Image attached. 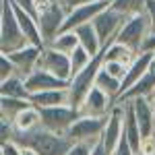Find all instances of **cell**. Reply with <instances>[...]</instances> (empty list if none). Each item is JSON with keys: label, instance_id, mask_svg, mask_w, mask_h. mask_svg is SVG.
I'll list each match as a JSON object with an SVG mask.
<instances>
[{"label": "cell", "instance_id": "16", "mask_svg": "<svg viewBox=\"0 0 155 155\" xmlns=\"http://www.w3.org/2000/svg\"><path fill=\"white\" fill-rule=\"evenodd\" d=\"M155 62V52H139L137 54V58L132 60V64L128 66V72H126V77L122 79V93L124 91H128L132 85L137 83L141 77H143L145 72L151 68V64ZM120 93V95H122Z\"/></svg>", "mask_w": 155, "mask_h": 155}, {"label": "cell", "instance_id": "38", "mask_svg": "<svg viewBox=\"0 0 155 155\" xmlns=\"http://www.w3.org/2000/svg\"><path fill=\"white\" fill-rule=\"evenodd\" d=\"M91 155H110V151L106 149L104 141H97V143L93 145V149H91Z\"/></svg>", "mask_w": 155, "mask_h": 155}, {"label": "cell", "instance_id": "6", "mask_svg": "<svg viewBox=\"0 0 155 155\" xmlns=\"http://www.w3.org/2000/svg\"><path fill=\"white\" fill-rule=\"evenodd\" d=\"M107 124V116H79L71 128L66 130V137L72 143H97L101 141L104 128Z\"/></svg>", "mask_w": 155, "mask_h": 155}, {"label": "cell", "instance_id": "7", "mask_svg": "<svg viewBox=\"0 0 155 155\" xmlns=\"http://www.w3.org/2000/svg\"><path fill=\"white\" fill-rule=\"evenodd\" d=\"M81 116V112L72 106H54V107H41V126L54 132H62L74 124V120Z\"/></svg>", "mask_w": 155, "mask_h": 155}, {"label": "cell", "instance_id": "32", "mask_svg": "<svg viewBox=\"0 0 155 155\" xmlns=\"http://www.w3.org/2000/svg\"><path fill=\"white\" fill-rule=\"evenodd\" d=\"M15 4L17 6H21L25 12H29V15H33V17H39V0H15Z\"/></svg>", "mask_w": 155, "mask_h": 155}, {"label": "cell", "instance_id": "3", "mask_svg": "<svg viewBox=\"0 0 155 155\" xmlns=\"http://www.w3.org/2000/svg\"><path fill=\"white\" fill-rule=\"evenodd\" d=\"M101 64H104V50L97 56H93L91 64L87 68H83V71L77 72V74H72L71 83H68V93H71V106L72 107L79 110V106L83 104L87 93L95 85V77H97V72H99V68H101Z\"/></svg>", "mask_w": 155, "mask_h": 155}, {"label": "cell", "instance_id": "14", "mask_svg": "<svg viewBox=\"0 0 155 155\" xmlns=\"http://www.w3.org/2000/svg\"><path fill=\"white\" fill-rule=\"evenodd\" d=\"M132 107H134V114H137V120L141 124V130H143V137H151L155 132V104L153 97H132Z\"/></svg>", "mask_w": 155, "mask_h": 155}, {"label": "cell", "instance_id": "10", "mask_svg": "<svg viewBox=\"0 0 155 155\" xmlns=\"http://www.w3.org/2000/svg\"><path fill=\"white\" fill-rule=\"evenodd\" d=\"M124 112H126V104L118 99L112 107V112L107 114V124L104 128L101 141H104V145H106V149L110 153L116 149V145L120 143V139L124 134Z\"/></svg>", "mask_w": 155, "mask_h": 155}, {"label": "cell", "instance_id": "31", "mask_svg": "<svg viewBox=\"0 0 155 155\" xmlns=\"http://www.w3.org/2000/svg\"><path fill=\"white\" fill-rule=\"evenodd\" d=\"M12 134H15V124L6 118H0V143L12 141Z\"/></svg>", "mask_w": 155, "mask_h": 155}, {"label": "cell", "instance_id": "9", "mask_svg": "<svg viewBox=\"0 0 155 155\" xmlns=\"http://www.w3.org/2000/svg\"><path fill=\"white\" fill-rule=\"evenodd\" d=\"M126 19H128V17H124V15L118 12L116 8L107 6V8H104V11L91 21L93 27H95V31H97V35H99V39H101V44H104V48H106L110 41L116 39L120 27L126 23Z\"/></svg>", "mask_w": 155, "mask_h": 155}, {"label": "cell", "instance_id": "42", "mask_svg": "<svg viewBox=\"0 0 155 155\" xmlns=\"http://www.w3.org/2000/svg\"><path fill=\"white\" fill-rule=\"evenodd\" d=\"M137 155H141V153H137Z\"/></svg>", "mask_w": 155, "mask_h": 155}, {"label": "cell", "instance_id": "28", "mask_svg": "<svg viewBox=\"0 0 155 155\" xmlns=\"http://www.w3.org/2000/svg\"><path fill=\"white\" fill-rule=\"evenodd\" d=\"M91 60H93V56L87 52V50L79 44L77 48L71 52V66H72V74H77V72H81L83 68H87L89 64H91ZM72 79V77H71Z\"/></svg>", "mask_w": 155, "mask_h": 155}, {"label": "cell", "instance_id": "29", "mask_svg": "<svg viewBox=\"0 0 155 155\" xmlns=\"http://www.w3.org/2000/svg\"><path fill=\"white\" fill-rule=\"evenodd\" d=\"M101 68L106 72H110L112 77H116V79H124L126 77V72H128V66L126 64H122V62H116V60H104V64H101Z\"/></svg>", "mask_w": 155, "mask_h": 155}, {"label": "cell", "instance_id": "40", "mask_svg": "<svg viewBox=\"0 0 155 155\" xmlns=\"http://www.w3.org/2000/svg\"><path fill=\"white\" fill-rule=\"evenodd\" d=\"M21 155H39V153H37L33 147H27L25 145V147H21Z\"/></svg>", "mask_w": 155, "mask_h": 155}, {"label": "cell", "instance_id": "25", "mask_svg": "<svg viewBox=\"0 0 155 155\" xmlns=\"http://www.w3.org/2000/svg\"><path fill=\"white\" fill-rule=\"evenodd\" d=\"M95 85L99 87V89H104L107 95L114 97V99H118L120 93H122V81H120V79H116V77H112V74H110V72H106L104 68H99V72H97Z\"/></svg>", "mask_w": 155, "mask_h": 155}, {"label": "cell", "instance_id": "24", "mask_svg": "<svg viewBox=\"0 0 155 155\" xmlns=\"http://www.w3.org/2000/svg\"><path fill=\"white\" fill-rule=\"evenodd\" d=\"M31 106L29 99H21V97H8V95H0V118L15 120L25 107Z\"/></svg>", "mask_w": 155, "mask_h": 155}, {"label": "cell", "instance_id": "20", "mask_svg": "<svg viewBox=\"0 0 155 155\" xmlns=\"http://www.w3.org/2000/svg\"><path fill=\"white\" fill-rule=\"evenodd\" d=\"M74 31H77V35H79V44H81L91 56H97V54L104 50V44H101V39H99V35H97L93 23L79 25Z\"/></svg>", "mask_w": 155, "mask_h": 155}, {"label": "cell", "instance_id": "33", "mask_svg": "<svg viewBox=\"0 0 155 155\" xmlns=\"http://www.w3.org/2000/svg\"><path fill=\"white\" fill-rule=\"evenodd\" d=\"M110 155H137V151L130 147V143H128V139L122 134V139H120V143L116 145V149L112 151Z\"/></svg>", "mask_w": 155, "mask_h": 155}, {"label": "cell", "instance_id": "36", "mask_svg": "<svg viewBox=\"0 0 155 155\" xmlns=\"http://www.w3.org/2000/svg\"><path fill=\"white\" fill-rule=\"evenodd\" d=\"M89 2H95V0H60V4L66 8V12L77 8V6H81V4H89Z\"/></svg>", "mask_w": 155, "mask_h": 155}, {"label": "cell", "instance_id": "1", "mask_svg": "<svg viewBox=\"0 0 155 155\" xmlns=\"http://www.w3.org/2000/svg\"><path fill=\"white\" fill-rule=\"evenodd\" d=\"M12 141L19 143L21 147H33L39 155H66L68 149L72 147V141L62 134V132H54L48 130L44 126H39L31 132H19L15 130Z\"/></svg>", "mask_w": 155, "mask_h": 155}, {"label": "cell", "instance_id": "11", "mask_svg": "<svg viewBox=\"0 0 155 155\" xmlns=\"http://www.w3.org/2000/svg\"><path fill=\"white\" fill-rule=\"evenodd\" d=\"M116 101L118 99L110 97L104 89H99L97 85H93L91 91L87 93V97L83 99V104L79 106V112L83 116H107Z\"/></svg>", "mask_w": 155, "mask_h": 155}, {"label": "cell", "instance_id": "34", "mask_svg": "<svg viewBox=\"0 0 155 155\" xmlns=\"http://www.w3.org/2000/svg\"><path fill=\"white\" fill-rule=\"evenodd\" d=\"M93 145L95 143H72V147L68 149L66 155H91Z\"/></svg>", "mask_w": 155, "mask_h": 155}, {"label": "cell", "instance_id": "27", "mask_svg": "<svg viewBox=\"0 0 155 155\" xmlns=\"http://www.w3.org/2000/svg\"><path fill=\"white\" fill-rule=\"evenodd\" d=\"M110 6L116 8L118 12H122L124 17H134V15L145 12V8H147V0H112Z\"/></svg>", "mask_w": 155, "mask_h": 155}, {"label": "cell", "instance_id": "39", "mask_svg": "<svg viewBox=\"0 0 155 155\" xmlns=\"http://www.w3.org/2000/svg\"><path fill=\"white\" fill-rule=\"evenodd\" d=\"M143 50L145 52H155V33H149V37L145 39V44H143Z\"/></svg>", "mask_w": 155, "mask_h": 155}, {"label": "cell", "instance_id": "17", "mask_svg": "<svg viewBox=\"0 0 155 155\" xmlns=\"http://www.w3.org/2000/svg\"><path fill=\"white\" fill-rule=\"evenodd\" d=\"M29 101L35 107H54V106H71V93L68 87L64 89H46V91H35L31 93Z\"/></svg>", "mask_w": 155, "mask_h": 155}, {"label": "cell", "instance_id": "23", "mask_svg": "<svg viewBox=\"0 0 155 155\" xmlns=\"http://www.w3.org/2000/svg\"><path fill=\"white\" fill-rule=\"evenodd\" d=\"M0 95H8V97H21V99H29L31 93L27 89V83L21 74H12L8 79L0 81Z\"/></svg>", "mask_w": 155, "mask_h": 155}, {"label": "cell", "instance_id": "21", "mask_svg": "<svg viewBox=\"0 0 155 155\" xmlns=\"http://www.w3.org/2000/svg\"><path fill=\"white\" fill-rule=\"evenodd\" d=\"M12 124H15V130H19V132H31V130H35V128L41 126V110L31 104V106L25 107L23 112L12 120Z\"/></svg>", "mask_w": 155, "mask_h": 155}, {"label": "cell", "instance_id": "15", "mask_svg": "<svg viewBox=\"0 0 155 155\" xmlns=\"http://www.w3.org/2000/svg\"><path fill=\"white\" fill-rule=\"evenodd\" d=\"M25 83H27L29 93H35V91H46V89H64V87H68L71 81H64L44 68H35L25 79Z\"/></svg>", "mask_w": 155, "mask_h": 155}, {"label": "cell", "instance_id": "19", "mask_svg": "<svg viewBox=\"0 0 155 155\" xmlns=\"http://www.w3.org/2000/svg\"><path fill=\"white\" fill-rule=\"evenodd\" d=\"M155 91V62L151 64V68L145 72L143 77L132 85L128 91H124L118 99H132V97H141V95H147L151 97Z\"/></svg>", "mask_w": 155, "mask_h": 155}, {"label": "cell", "instance_id": "5", "mask_svg": "<svg viewBox=\"0 0 155 155\" xmlns=\"http://www.w3.org/2000/svg\"><path fill=\"white\" fill-rule=\"evenodd\" d=\"M151 33V21L147 17V12H141V15H134V17H128L126 23L120 27L116 39L126 44L128 48H132L137 54L143 50L145 39Z\"/></svg>", "mask_w": 155, "mask_h": 155}, {"label": "cell", "instance_id": "35", "mask_svg": "<svg viewBox=\"0 0 155 155\" xmlns=\"http://www.w3.org/2000/svg\"><path fill=\"white\" fill-rule=\"evenodd\" d=\"M0 155H21V145L15 141L0 143Z\"/></svg>", "mask_w": 155, "mask_h": 155}, {"label": "cell", "instance_id": "2", "mask_svg": "<svg viewBox=\"0 0 155 155\" xmlns=\"http://www.w3.org/2000/svg\"><path fill=\"white\" fill-rule=\"evenodd\" d=\"M27 44H29V39L19 25L12 0H2V4H0V52L11 54V52L25 48Z\"/></svg>", "mask_w": 155, "mask_h": 155}, {"label": "cell", "instance_id": "18", "mask_svg": "<svg viewBox=\"0 0 155 155\" xmlns=\"http://www.w3.org/2000/svg\"><path fill=\"white\" fill-rule=\"evenodd\" d=\"M126 104V112H124V137L128 139L130 147L139 153L141 149V143H143V130H141V124L137 120V114H134V107H132V101L130 99H120Z\"/></svg>", "mask_w": 155, "mask_h": 155}, {"label": "cell", "instance_id": "4", "mask_svg": "<svg viewBox=\"0 0 155 155\" xmlns=\"http://www.w3.org/2000/svg\"><path fill=\"white\" fill-rule=\"evenodd\" d=\"M66 15L68 12L60 4V0H39L37 23H39V29H41V35L46 39V44L52 41L62 31L64 21H66Z\"/></svg>", "mask_w": 155, "mask_h": 155}, {"label": "cell", "instance_id": "37", "mask_svg": "<svg viewBox=\"0 0 155 155\" xmlns=\"http://www.w3.org/2000/svg\"><path fill=\"white\" fill-rule=\"evenodd\" d=\"M147 17H149V21H151V33H155V0H147Z\"/></svg>", "mask_w": 155, "mask_h": 155}, {"label": "cell", "instance_id": "8", "mask_svg": "<svg viewBox=\"0 0 155 155\" xmlns=\"http://www.w3.org/2000/svg\"><path fill=\"white\" fill-rule=\"evenodd\" d=\"M37 68H44V71L56 74L64 81H71L72 77V66H71V54H64L60 50L52 48V46H44L41 48V56L37 62Z\"/></svg>", "mask_w": 155, "mask_h": 155}, {"label": "cell", "instance_id": "12", "mask_svg": "<svg viewBox=\"0 0 155 155\" xmlns=\"http://www.w3.org/2000/svg\"><path fill=\"white\" fill-rule=\"evenodd\" d=\"M110 4H112V0H95V2L81 4V6H77V8L68 11L62 31H64V29H77L79 25H83V23H91L97 15L104 11V8H107Z\"/></svg>", "mask_w": 155, "mask_h": 155}, {"label": "cell", "instance_id": "41", "mask_svg": "<svg viewBox=\"0 0 155 155\" xmlns=\"http://www.w3.org/2000/svg\"><path fill=\"white\" fill-rule=\"evenodd\" d=\"M153 104H155V97H153ZM153 134H155V132H153Z\"/></svg>", "mask_w": 155, "mask_h": 155}, {"label": "cell", "instance_id": "13", "mask_svg": "<svg viewBox=\"0 0 155 155\" xmlns=\"http://www.w3.org/2000/svg\"><path fill=\"white\" fill-rule=\"evenodd\" d=\"M39 56H41V48L39 46H33V44H27L25 48L8 54V58L12 60V64L17 68V74H21L23 79H27L37 68Z\"/></svg>", "mask_w": 155, "mask_h": 155}, {"label": "cell", "instance_id": "30", "mask_svg": "<svg viewBox=\"0 0 155 155\" xmlns=\"http://www.w3.org/2000/svg\"><path fill=\"white\" fill-rule=\"evenodd\" d=\"M12 74H17V68H15L12 60L8 58V54H2V56H0V81L8 79Z\"/></svg>", "mask_w": 155, "mask_h": 155}, {"label": "cell", "instance_id": "26", "mask_svg": "<svg viewBox=\"0 0 155 155\" xmlns=\"http://www.w3.org/2000/svg\"><path fill=\"white\" fill-rule=\"evenodd\" d=\"M48 46L60 50V52H64V54H71L72 50L79 46V35H77L74 29H64V31H60L52 41H48Z\"/></svg>", "mask_w": 155, "mask_h": 155}, {"label": "cell", "instance_id": "22", "mask_svg": "<svg viewBox=\"0 0 155 155\" xmlns=\"http://www.w3.org/2000/svg\"><path fill=\"white\" fill-rule=\"evenodd\" d=\"M134 58H137V52L132 48H128L126 44L118 41V39L110 41L104 48V60H116V62H122V64L130 66Z\"/></svg>", "mask_w": 155, "mask_h": 155}]
</instances>
